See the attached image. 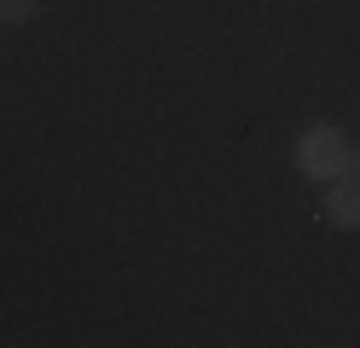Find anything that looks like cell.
I'll use <instances>...</instances> for the list:
<instances>
[{
	"label": "cell",
	"mask_w": 360,
	"mask_h": 348,
	"mask_svg": "<svg viewBox=\"0 0 360 348\" xmlns=\"http://www.w3.org/2000/svg\"><path fill=\"white\" fill-rule=\"evenodd\" d=\"M343 174H349V180H360V146H349V151H343Z\"/></svg>",
	"instance_id": "cell-4"
},
{
	"label": "cell",
	"mask_w": 360,
	"mask_h": 348,
	"mask_svg": "<svg viewBox=\"0 0 360 348\" xmlns=\"http://www.w3.org/2000/svg\"><path fill=\"white\" fill-rule=\"evenodd\" d=\"M343 151H349V139L337 134L331 122H320V128H308L297 139V169L308 180H337V174H343Z\"/></svg>",
	"instance_id": "cell-1"
},
{
	"label": "cell",
	"mask_w": 360,
	"mask_h": 348,
	"mask_svg": "<svg viewBox=\"0 0 360 348\" xmlns=\"http://www.w3.org/2000/svg\"><path fill=\"white\" fill-rule=\"evenodd\" d=\"M326 221L343 226V232L360 226V180H349V174L331 180V192H326Z\"/></svg>",
	"instance_id": "cell-2"
},
{
	"label": "cell",
	"mask_w": 360,
	"mask_h": 348,
	"mask_svg": "<svg viewBox=\"0 0 360 348\" xmlns=\"http://www.w3.org/2000/svg\"><path fill=\"white\" fill-rule=\"evenodd\" d=\"M41 0H0V23H30Z\"/></svg>",
	"instance_id": "cell-3"
}]
</instances>
